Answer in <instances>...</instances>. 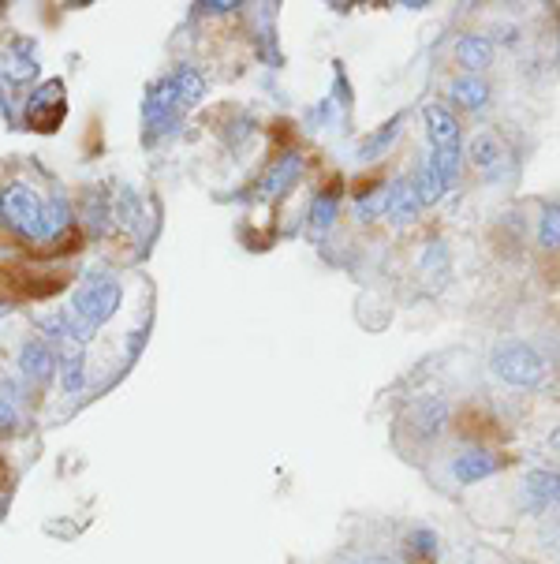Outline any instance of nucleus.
I'll return each mask as SVG.
<instances>
[{"mask_svg": "<svg viewBox=\"0 0 560 564\" xmlns=\"http://www.w3.org/2000/svg\"><path fill=\"white\" fill-rule=\"evenodd\" d=\"M411 187H415V195H419L422 206H434V202H441L448 191L445 176H441V169H437L434 154H426L419 161V169H415V176H411Z\"/></svg>", "mask_w": 560, "mask_h": 564, "instance_id": "nucleus-16", "label": "nucleus"}, {"mask_svg": "<svg viewBox=\"0 0 560 564\" xmlns=\"http://www.w3.org/2000/svg\"><path fill=\"white\" fill-rule=\"evenodd\" d=\"M490 370L493 378L512 389H538L549 378L546 355L523 340H497L490 352Z\"/></svg>", "mask_w": 560, "mask_h": 564, "instance_id": "nucleus-1", "label": "nucleus"}, {"mask_svg": "<svg viewBox=\"0 0 560 564\" xmlns=\"http://www.w3.org/2000/svg\"><path fill=\"white\" fill-rule=\"evenodd\" d=\"M60 385L68 389V393H79L86 381V359H83V348H75V344H64V352H60Z\"/></svg>", "mask_w": 560, "mask_h": 564, "instance_id": "nucleus-19", "label": "nucleus"}, {"mask_svg": "<svg viewBox=\"0 0 560 564\" xmlns=\"http://www.w3.org/2000/svg\"><path fill=\"white\" fill-rule=\"evenodd\" d=\"M448 101L452 105H460V109H486L490 105V83L482 79V75H456L452 83H448Z\"/></svg>", "mask_w": 560, "mask_h": 564, "instance_id": "nucleus-12", "label": "nucleus"}, {"mask_svg": "<svg viewBox=\"0 0 560 564\" xmlns=\"http://www.w3.org/2000/svg\"><path fill=\"white\" fill-rule=\"evenodd\" d=\"M437 553H441V538H437V531H430V527H415V531H407L404 557L411 564H434Z\"/></svg>", "mask_w": 560, "mask_h": 564, "instance_id": "nucleus-18", "label": "nucleus"}, {"mask_svg": "<svg viewBox=\"0 0 560 564\" xmlns=\"http://www.w3.org/2000/svg\"><path fill=\"white\" fill-rule=\"evenodd\" d=\"M426 131L434 150H456L460 146V120L448 113V105H426Z\"/></svg>", "mask_w": 560, "mask_h": 564, "instance_id": "nucleus-14", "label": "nucleus"}, {"mask_svg": "<svg viewBox=\"0 0 560 564\" xmlns=\"http://www.w3.org/2000/svg\"><path fill=\"white\" fill-rule=\"evenodd\" d=\"M549 445L560 452V426H553V434H549Z\"/></svg>", "mask_w": 560, "mask_h": 564, "instance_id": "nucleus-30", "label": "nucleus"}, {"mask_svg": "<svg viewBox=\"0 0 560 564\" xmlns=\"http://www.w3.org/2000/svg\"><path fill=\"white\" fill-rule=\"evenodd\" d=\"M8 311H12V307H4V303H0V318H8Z\"/></svg>", "mask_w": 560, "mask_h": 564, "instance_id": "nucleus-31", "label": "nucleus"}, {"mask_svg": "<svg viewBox=\"0 0 560 564\" xmlns=\"http://www.w3.org/2000/svg\"><path fill=\"white\" fill-rule=\"evenodd\" d=\"M523 486H527V505L538 512L546 505H560V471L553 467H531Z\"/></svg>", "mask_w": 560, "mask_h": 564, "instance_id": "nucleus-11", "label": "nucleus"}, {"mask_svg": "<svg viewBox=\"0 0 560 564\" xmlns=\"http://www.w3.org/2000/svg\"><path fill=\"white\" fill-rule=\"evenodd\" d=\"M19 393H23V385H19V381H15L12 374H8V370L0 367V396L8 400V396H19Z\"/></svg>", "mask_w": 560, "mask_h": 564, "instance_id": "nucleus-28", "label": "nucleus"}, {"mask_svg": "<svg viewBox=\"0 0 560 564\" xmlns=\"http://www.w3.org/2000/svg\"><path fill=\"white\" fill-rule=\"evenodd\" d=\"M71 228V206L64 198L56 195L45 202V221H42V240L38 243H49V240H60L64 232Z\"/></svg>", "mask_w": 560, "mask_h": 564, "instance_id": "nucleus-20", "label": "nucleus"}, {"mask_svg": "<svg viewBox=\"0 0 560 564\" xmlns=\"http://www.w3.org/2000/svg\"><path fill=\"white\" fill-rule=\"evenodd\" d=\"M34 75H38V60H34L30 42H15L0 53V79H8L12 86H23Z\"/></svg>", "mask_w": 560, "mask_h": 564, "instance_id": "nucleus-9", "label": "nucleus"}, {"mask_svg": "<svg viewBox=\"0 0 560 564\" xmlns=\"http://www.w3.org/2000/svg\"><path fill=\"white\" fill-rule=\"evenodd\" d=\"M456 64L463 68V75H482L493 64V38L490 34H463L456 42Z\"/></svg>", "mask_w": 560, "mask_h": 564, "instance_id": "nucleus-8", "label": "nucleus"}, {"mask_svg": "<svg viewBox=\"0 0 560 564\" xmlns=\"http://www.w3.org/2000/svg\"><path fill=\"white\" fill-rule=\"evenodd\" d=\"M19 374L27 381H38V385H45V381L56 374V352L53 344H45V340H27L23 348H19Z\"/></svg>", "mask_w": 560, "mask_h": 564, "instance_id": "nucleus-7", "label": "nucleus"}, {"mask_svg": "<svg viewBox=\"0 0 560 564\" xmlns=\"http://www.w3.org/2000/svg\"><path fill=\"white\" fill-rule=\"evenodd\" d=\"M176 109H180V94H176L172 75H165V79H157V83L146 90V105H142V113H146V124H161V120H168Z\"/></svg>", "mask_w": 560, "mask_h": 564, "instance_id": "nucleus-15", "label": "nucleus"}, {"mask_svg": "<svg viewBox=\"0 0 560 564\" xmlns=\"http://www.w3.org/2000/svg\"><path fill=\"white\" fill-rule=\"evenodd\" d=\"M460 146L456 150H434V161L441 176H445V184H456V176H460Z\"/></svg>", "mask_w": 560, "mask_h": 564, "instance_id": "nucleus-25", "label": "nucleus"}, {"mask_svg": "<svg viewBox=\"0 0 560 564\" xmlns=\"http://www.w3.org/2000/svg\"><path fill=\"white\" fill-rule=\"evenodd\" d=\"M172 83H176V94H180V105H195L202 94H206V83H202V75L195 68H176L172 71Z\"/></svg>", "mask_w": 560, "mask_h": 564, "instance_id": "nucleus-23", "label": "nucleus"}, {"mask_svg": "<svg viewBox=\"0 0 560 564\" xmlns=\"http://www.w3.org/2000/svg\"><path fill=\"white\" fill-rule=\"evenodd\" d=\"M400 124H404V116H392V124H385V127L378 131V135H370V139H366L363 146H359V154H363V157H378L381 150H385V146H389V142L396 139Z\"/></svg>", "mask_w": 560, "mask_h": 564, "instance_id": "nucleus-24", "label": "nucleus"}, {"mask_svg": "<svg viewBox=\"0 0 560 564\" xmlns=\"http://www.w3.org/2000/svg\"><path fill=\"white\" fill-rule=\"evenodd\" d=\"M493 471H497V460L486 449H467L452 460V479L463 482V486H475V482L490 479Z\"/></svg>", "mask_w": 560, "mask_h": 564, "instance_id": "nucleus-13", "label": "nucleus"}, {"mask_svg": "<svg viewBox=\"0 0 560 564\" xmlns=\"http://www.w3.org/2000/svg\"><path fill=\"white\" fill-rule=\"evenodd\" d=\"M198 12L202 15H224V12H232V8H239L236 0H210V4H195Z\"/></svg>", "mask_w": 560, "mask_h": 564, "instance_id": "nucleus-27", "label": "nucleus"}, {"mask_svg": "<svg viewBox=\"0 0 560 564\" xmlns=\"http://www.w3.org/2000/svg\"><path fill=\"white\" fill-rule=\"evenodd\" d=\"M467 161H471L478 172H493L504 161L501 139H497V135H490V131H478L475 139L467 142Z\"/></svg>", "mask_w": 560, "mask_h": 564, "instance_id": "nucleus-17", "label": "nucleus"}, {"mask_svg": "<svg viewBox=\"0 0 560 564\" xmlns=\"http://www.w3.org/2000/svg\"><path fill=\"white\" fill-rule=\"evenodd\" d=\"M538 247L560 251V202H542L538 210Z\"/></svg>", "mask_w": 560, "mask_h": 564, "instance_id": "nucleus-22", "label": "nucleus"}, {"mask_svg": "<svg viewBox=\"0 0 560 564\" xmlns=\"http://www.w3.org/2000/svg\"><path fill=\"white\" fill-rule=\"evenodd\" d=\"M120 303H124V288H120V281H112V277L98 273V277H90V281H83L79 288H75V296H71V314L98 329V325H105L112 314L120 311Z\"/></svg>", "mask_w": 560, "mask_h": 564, "instance_id": "nucleus-3", "label": "nucleus"}, {"mask_svg": "<svg viewBox=\"0 0 560 564\" xmlns=\"http://www.w3.org/2000/svg\"><path fill=\"white\" fill-rule=\"evenodd\" d=\"M381 210H385V217H389L392 225H415L422 213V202L419 195H415V187H411V180H392L389 187H385V202H381Z\"/></svg>", "mask_w": 560, "mask_h": 564, "instance_id": "nucleus-5", "label": "nucleus"}, {"mask_svg": "<svg viewBox=\"0 0 560 564\" xmlns=\"http://www.w3.org/2000/svg\"><path fill=\"white\" fill-rule=\"evenodd\" d=\"M15 426H19V411H15L12 400H4V396H0V438L15 434Z\"/></svg>", "mask_w": 560, "mask_h": 564, "instance_id": "nucleus-26", "label": "nucleus"}, {"mask_svg": "<svg viewBox=\"0 0 560 564\" xmlns=\"http://www.w3.org/2000/svg\"><path fill=\"white\" fill-rule=\"evenodd\" d=\"M448 419H452V411H448L445 400L441 396H426V400H419L411 408V434L419 441H437L445 434Z\"/></svg>", "mask_w": 560, "mask_h": 564, "instance_id": "nucleus-6", "label": "nucleus"}, {"mask_svg": "<svg viewBox=\"0 0 560 564\" xmlns=\"http://www.w3.org/2000/svg\"><path fill=\"white\" fill-rule=\"evenodd\" d=\"M336 210H340V191H322L310 206V232L314 236H325L336 221Z\"/></svg>", "mask_w": 560, "mask_h": 564, "instance_id": "nucleus-21", "label": "nucleus"}, {"mask_svg": "<svg viewBox=\"0 0 560 564\" xmlns=\"http://www.w3.org/2000/svg\"><path fill=\"white\" fill-rule=\"evenodd\" d=\"M299 172H303V157H299V154L277 157V161H273V165L266 169V176L258 180V198L284 195V191L295 184V176H299Z\"/></svg>", "mask_w": 560, "mask_h": 564, "instance_id": "nucleus-10", "label": "nucleus"}, {"mask_svg": "<svg viewBox=\"0 0 560 564\" xmlns=\"http://www.w3.org/2000/svg\"><path fill=\"white\" fill-rule=\"evenodd\" d=\"M64 120V83L60 79H49L42 83L27 101V124L34 131H56Z\"/></svg>", "mask_w": 560, "mask_h": 564, "instance_id": "nucleus-4", "label": "nucleus"}, {"mask_svg": "<svg viewBox=\"0 0 560 564\" xmlns=\"http://www.w3.org/2000/svg\"><path fill=\"white\" fill-rule=\"evenodd\" d=\"M497 34H501L497 42H504V45H516L519 42V30L516 27H497Z\"/></svg>", "mask_w": 560, "mask_h": 564, "instance_id": "nucleus-29", "label": "nucleus"}, {"mask_svg": "<svg viewBox=\"0 0 560 564\" xmlns=\"http://www.w3.org/2000/svg\"><path fill=\"white\" fill-rule=\"evenodd\" d=\"M0 221L23 240H42L45 198L30 184H8L0 191Z\"/></svg>", "mask_w": 560, "mask_h": 564, "instance_id": "nucleus-2", "label": "nucleus"}]
</instances>
